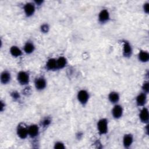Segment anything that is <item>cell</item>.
Returning <instances> with one entry per match:
<instances>
[{"label": "cell", "mask_w": 149, "mask_h": 149, "mask_svg": "<svg viewBox=\"0 0 149 149\" xmlns=\"http://www.w3.org/2000/svg\"><path fill=\"white\" fill-rule=\"evenodd\" d=\"M97 129L100 134H106L108 132V120L102 118L97 122Z\"/></svg>", "instance_id": "obj_1"}, {"label": "cell", "mask_w": 149, "mask_h": 149, "mask_svg": "<svg viewBox=\"0 0 149 149\" xmlns=\"http://www.w3.org/2000/svg\"><path fill=\"white\" fill-rule=\"evenodd\" d=\"M17 79L18 82L22 85H26L29 83L30 77L27 72L25 71H20L17 73Z\"/></svg>", "instance_id": "obj_2"}, {"label": "cell", "mask_w": 149, "mask_h": 149, "mask_svg": "<svg viewBox=\"0 0 149 149\" xmlns=\"http://www.w3.org/2000/svg\"><path fill=\"white\" fill-rule=\"evenodd\" d=\"M23 10L26 16L30 17L36 11V5L34 2H27L23 6Z\"/></svg>", "instance_id": "obj_3"}, {"label": "cell", "mask_w": 149, "mask_h": 149, "mask_svg": "<svg viewBox=\"0 0 149 149\" xmlns=\"http://www.w3.org/2000/svg\"><path fill=\"white\" fill-rule=\"evenodd\" d=\"M77 100L82 105H85L87 103L89 99V94L85 90H81L77 93Z\"/></svg>", "instance_id": "obj_4"}, {"label": "cell", "mask_w": 149, "mask_h": 149, "mask_svg": "<svg viewBox=\"0 0 149 149\" xmlns=\"http://www.w3.org/2000/svg\"><path fill=\"white\" fill-rule=\"evenodd\" d=\"M17 134L21 139H25L29 135L28 134V127L24 126L23 124L18 125L17 128Z\"/></svg>", "instance_id": "obj_5"}, {"label": "cell", "mask_w": 149, "mask_h": 149, "mask_svg": "<svg viewBox=\"0 0 149 149\" xmlns=\"http://www.w3.org/2000/svg\"><path fill=\"white\" fill-rule=\"evenodd\" d=\"M110 18V15L107 9H102L98 14V20L101 23L107 22Z\"/></svg>", "instance_id": "obj_6"}, {"label": "cell", "mask_w": 149, "mask_h": 149, "mask_svg": "<svg viewBox=\"0 0 149 149\" xmlns=\"http://www.w3.org/2000/svg\"><path fill=\"white\" fill-rule=\"evenodd\" d=\"M34 86L37 90H42L45 88L47 86L46 80L43 77H39L36 78L34 81Z\"/></svg>", "instance_id": "obj_7"}, {"label": "cell", "mask_w": 149, "mask_h": 149, "mask_svg": "<svg viewBox=\"0 0 149 149\" xmlns=\"http://www.w3.org/2000/svg\"><path fill=\"white\" fill-rule=\"evenodd\" d=\"M112 115L115 119H119L123 115V108L120 105H115L112 109Z\"/></svg>", "instance_id": "obj_8"}, {"label": "cell", "mask_w": 149, "mask_h": 149, "mask_svg": "<svg viewBox=\"0 0 149 149\" xmlns=\"http://www.w3.org/2000/svg\"><path fill=\"white\" fill-rule=\"evenodd\" d=\"M132 54V48L131 45L128 41L123 42V55L125 57H130Z\"/></svg>", "instance_id": "obj_9"}, {"label": "cell", "mask_w": 149, "mask_h": 149, "mask_svg": "<svg viewBox=\"0 0 149 149\" xmlns=\"http://www.w3.org/2000/svg\"><path fill=\"white\" fill-rule=\"evenodd\" d=\"M139 118L141 122L144 123H147L148 122L149 114L147 108L144 107L141 109L139 113Z\"/></svg>", "instance_id": "obj_10"}, {"label": "cell", "mask_w": 149, "mask_h": 149, "mask_svg": "<svg viewBox=\"0 0 149 149\" xmlns=\"http://www.w3.org/2000/svg\"><path fill=\"white\" fill-rule=\"evenodd\" d=\"M136 104L139 107H142L144 105L147 101V94L143 92L140 93L136 97Z\"/></svg>", "instance_id": "obj_11"}, {"label": "cell", "mask_w": 149, "mask_h": 149, "mask_svg": "<svg viewBox=\"0 0 149 149\" xmlns=\"http://www.w3.org/2000/svg\"><path fill=\"white\" fill-rule=\"evenodd\" d=\"M39 133V127L37 125H31L28 127V134L31 137H36Z\"/></svg>", "instance_id": "obj_12"}, {"label": "cell", "mask_w": 149, "mask_h": 149, "mask_svg": "<svg viewBox=\"0 0 149 149\" xmlns=\"http://www.w3.org/2000/svg\"><path fill=\"white\" fill-rule=\"evenodd\" d=\"M46 68L49 70H54L57 69L56 59L54 58L49 59L46 63Z\"/></svg>", "instance_id": "obj_13"}, {"label": "cell", "mask_w": 149, "mask_h": 149, "mask_svg": "<svg viewBox=\"0 0 149 149\" xmlns=\"http://www.w3.org/2000/svg\"><path fill=\"white\" fill-rule=\"evenodd\" d=\"M11 79L10 73L8 71H3L1 74V82L3 84H6L8 83Z\"/></svg>", "instance_id": "obj_14"}, {"label": "cell", "mask_w": 149, "mask_h": 149, "mask_svg": "<svg viewBox=\"0 0 149 149\" xmlns=\"http://www.w3.org/2000/svg\"><path fill=\"white\" fill-rule=\"evenodd\" d=\"M133 138L131 134H125L123 138V144L125 147H129L133 143Z\"/></svg>", "instance_id": "obj_15"}, {"label": "cell", "mask_w": 149, "mask_h": 149, "mask_svg": "<svg viewBox=\"0 0 149 149\" xmlns=\"http://www.w3.org/2000/svg\"><path fill=\"white\" fill-rule=\"evenodd\" d=\"M120 97L118 93L115 91L111 92L108 95V99L112 104H116L119 100Z\"/></svg>", "instance_id": "obj_16"}, {"label": "cell", "mask_w": 149, "mask_h": 149, "mask_svg": "<svg viewBox=\"0 0 149 149\" xmlns=\"http://www.w3.org/2000/svg\"><path fill=\"white\" fill-rule=\"evenodd\" d=\"M139 59L142 62H147L149 60V54L146 51H140L139 53Z\"/></svg>", "instance_id": "obj_17"}, {"label": "cell", "mask_w": 149, "mask_h": 149, "mask_svg": "<svg viewBox=\"0 0 149 149\" xmlns=\"http://www.w3.org/2000/svg\"><path fill=\"white\" fill-rule=\"evenodd\" d=\"M34 45L30 41H27L24 45V51L28 54H31L34 51Z\"/></svg>", "instance_id": "obj_18"}, {"label": "cell", "mask_w": 149, "mask_h": 149, "mask_svg": "<svg viewBox=\"0 0 149 149\" xmlns=\"http://www.w3.org/2000/svg\"><path fill=\"white\" fill-rule=\"evenodd\" d=\"M10 53L14 57H19L22 55V52L21 49L17 46H12L10 48Z\"/></svg>", "instance_id": "obj_19"}, {"label": "cell", "mask_w": 149, "mask_h": 149, "mask_svg": "<svg viewBox=\"0 0 149 149\" xmlns=\"http://www.w3.org/2000/svg\"><path fill=\"white\" fill-rule=\"evenodd\" d=\"M56 63L58 69H62L67 63L66 59L63 56H61L56 59Z\"/></svg>", "instance_id": "obj_20"}, {"label": "cell", "mask_w": 149, "mask_h": 149, "mask_svg": "<svg viewBox=\"0 0 149 149\" xmlns=\"http://www.w3.org/2000/svg\"><path fill=\"white\" fill-rule=\"evenodd\" d=\"M142 89L143 90V92L147 94L148 93L149 90V83L148 81H145L142 86Z\"/></svg>", "instance_id": "obj_21"}, {"label": "cell", "mask_w": 149, "mask_h": 149, "mask_svg": "<svg viewBox=\"0 0 149 149\" xmlns=\"http://www.w3.org/2000/svg\"><path fill=\"white\" fill-rule=\"evenodd\" d=\"M49 29V27L47 24H43L41 26V30L43 33H47Z\"/></svg>", "instance_id": "obj_22"}, {"label": "cell", "mask_w": 149, "mask_h": 149, "mask_svg": "<svg viewBox=\"0 0 149 149\" xmlns=\"http://www.w3.org/2000/svg\"><path fill=\"white\" fill-rule=\"evenodd\" d=\"M54 148H57V149H62V148H65V146H64V144L62 142L58 141L55 144Z\"/></svg>", "instance_id": "obj_23"}, {"label": "cell", "mask_w": 149, "mask_h": 149, "mask_svg": "<svg viewBox=\"0 0 149 149\" xmlns=\"http://www.w3.org/2000/svg\"><path fill=\"white\" fill-rule=\"evenodd\" d=\"M50 123H51V120H50V119H49V118H45V119H44L42 120V126H43L44 127L47 126L49 125Z\"/></svg>", "instance_id": "obj_24"}, {"label": "cell", "mask_w": 149, "mask_h": 149, "mask_svg": "<svg viewBox=\"0 0 149 149\" xmlns=\"http://www.w3.org/2000/svg\"><path fill=\"white\" fill-rule=\"evenodd\" d=\"M143 10L146 13H148L149 12V3L146 2L143 4Z\"/></svg>", "instance_id": "obj_25"}, {"label": "cell", "mask_w": 149, "mask_h": 149, "mask_svg": "<svg viewBox=\"0 0 149 149\" xmlns=\"http://www.w3.org/2000/svg\"><path fill=\"white\" fill-rule=\"evenodd\" d=\"M11 96L15 100H17L20 98V95H19V93L17 91H13L11 93Z\"/></svg>", "instance_id": "obj_26"}, {"label": "cell", "mask_w": 149, "mask_h": 149, "mask_svg": "<svg viewBox=\"0 0 149 149\" xmlns=\"http://www.w3.org/2000/svg\"><path fill=\"white\" fill-rule=\"evenodd\" d=\"M34 4H35L36 5L40 6V5H41L42 4L43 1H35L34 2Z\"/></svg>", "instance_id": "obj_27"}, {"label": "cell", "mask_w": 149, "mask_h": 149, "mask_svg": "<svg viewBox=\"0 0 149 149\" xmlns=\"http://www.w3.org/2000/svg\"><path fill=\"white\" fill-rule=\"evenodd\" d=\"M4 107H5V104L3 105V102L1 101V111H3V109L4 108Z\"/></svg>", "instance_id": "obj_28"}]
</instances>
